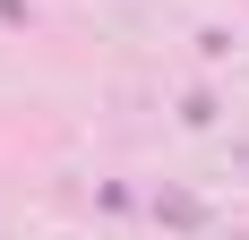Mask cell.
I'll return each mask as SVG.
<instances>
[{
    "mask_svg": "<svg viewBox=\"0 0 249 240\" xmlns=\"http://www.w3.org/2000/svg\"><path fill=\"white\" fill-rule=\"evenodd\" d=\"M155 215L180 223V232H198V223H206V215H198V197H155Z\"/></svg>",
    "mask_w": 249,
    "mask_h": 240,
    "instance_id": "1",
    "label": "cell"
}]
</instances>
